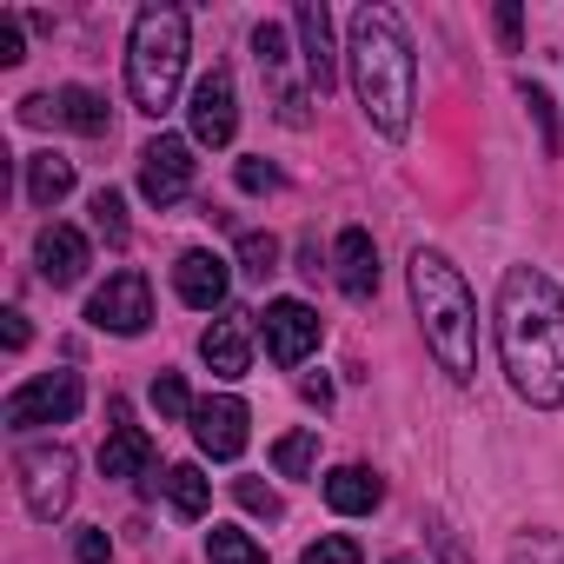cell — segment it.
Listing matches in <instances>:
<instances>
[{
    "label": "cell",
    "mask_w": 564,
    "mask_h": 564,
    "mask_svg": "<svg viewBox=\"0 0 564 564\" xmlns=\"http://www.w3.org/2000/svg\"><path fill=\"white\" fill-rule=\"evenodd\" d=\"M498 352L531 405H564V293L551 286V272L511 265L498 286Z\"/></svg>",
    "instance_id": "6da1fadb"
},
{
    "label": "cell",
    "mask_w": 564,
    "mask_h": 564,
    "mask_svg": "<svg viewBox=\"0 0 564 564\" xmlns=\"http://www.w3.org/2000/svg\"><path fill=\"white\" fill-rule=\"evenodd\" d=\"M352 87H359V107L366 120L386 133V140H405L412 127V87H419V61H412V41L399 28L392 8H359L352 14Z\"/></svg>",
    "instance_id": "7a4b0ae2"
},
{
    "label": "cell",
    "mask_w": 564,
    "mask_h": 564,
    "mask_svg": "<svg viewBox=\"0 0 564 564\" xmlns=\"http://www.w3.org/2000/svg\"><path fill=\"white\" fill-rule=\"evenodd\" d=\"M412 306H419V326H425L432 359L465 386L478 372V306L465 293L458 265L445 252H432V246L412 252Z\"/></svg>",
    "instance_id": "3957f363"
},
{
    "label": "cell",
    "mask_w": 564,
    "mask_h": 564,
    "mask_svg": "<svg viewBox=\"0 0 564 564\" xmlns=\"http://www.w3.org/2000/svg\"><path fill=\"white\" fill-rule=\"evenodd\" d=\"M186 80V14L180 8H140L127 41V94L140 113H166Z\"/></svg>",
    "instance_id": "277c9868"
},
{
    "label": "cell",
    "mask_w": 564,
    "mask_h": 564,
    "mask_svg": "<svg viewBox=\"0 0 564 564\" xmlns=\"http://www.w3.org/2000/svg\"><path fill=\"white\" fill-rule=\"evenodd\" d=\"M80 405H87L80 372H41V379H28L21 392H8L0 419H8V432H34V425H67Z\"/></svg>",
    "instance_id": "5b68a950"
},
{
    "label": "cell",
    "mask_w": 564,
    "mask_h": 564,
    "mask_svg": "<svg viewBox=\"0 0 564 564\" xmlns=\"http://www.w3.org/2000/svg\"><path fill=\"white\" fill-rule=\"evenodd\" d=\"M21 498L41 524H54L67 505H74V452L67 445H41V452H21Z\"/></svg>",
    "instance_id": "8992f818"
},
{
    "label": "cell",
    "mask_w": 564,
    "mask_h": 564,
    "mask_svg": "<svg viewBox=\"0 0 564 564\" xmlns=\"http://www.w3.org/2000/svg\"><path fill=\"white\" fill-rule=\"evenodd\" d=\"M252 54H259V74L272 80V107H279V120L286 127H306L313 113V87H300L293 80V47H286V28H272V21H259L252 28Z\"/></svg>",
    "instance_id": "52a82bcc"
},
{
    "label": "cell",
    "mask_w": 564,
    "mask_h": 564,
    "mask_svg": "<svg viewBox=\"0 0 564 564\" xmlns=\"http://www.w3.org/2000/svg\"><path fill=\"white\" fill-rule=\"evenodd\" d=\"M87 319L100 333H120V339H140L153 326V286H147V272H113L107 286L87 300Z\"/></svg>",
    "instance_id": "ba28073f"
},
{
    "label": "cell",
    "mask_w": 564,
    "mask_h": 564,
    "mask_svg": "<svg viewBox=\"0 0 564 564\" xmlns=\"http://www.w3.org/2000/svg\"><path fill=\"white\" fill-rule=\"evenodd\" d=\"M259 333H265V359L272 366H306L313 352H319V313L306 306V300H272L265 313H259Z\"/></svg>",
    "instance_id": "9c48e42d"
},
{
    "label": "cell",
    "mask_w": 564,
    "mask_h": 564,
    "mask_svg": "<svg viewBox=\"0 0 564 564\" xmlns=\"http://www.w3.org/2000/svg\"><path fill=\"white\" fill-rule=\"evenodd\" d=\"M186 186H193V147L180 133L147 140V153H140V193L153 206H173V199H186Z\"/></svg>",
    "instance_id": "30bf717a"
},
{
    "label": "cell",
    "mask_w": 564,
    "mask_h": 564,
    "mask_svg": "<svg viewBox=\"0 0 564 564\" xmlns=\"http://www.w3.org/2000/svg\"><path fill=\"white\" fill-rule=\"evenodd\" d=\"M21 120H61V127H74V133H107L113 127V107L94 94V87H61V94H34V100H21Z\"/></svg>",
    "instance_id": "8fae6325"
},
{
    "label": "cell",
    "mask_w": 564,
    "mask_h": 564,
    "mask_svg": "<svg viewBox=\"0 0 564 564\" xmlns=\"http://www.w3.org/2000/svg\"><path fill=\"white\" fill-rule=\"evenodd\" d=\"M186 127H193V140H199V147H226V140L239 133V100H232V74H226V67H213V74L193 87Z\"/></svg>",
    "instance_id": "7c38bea8"
},
{
    "label": "cell",
    "mask_w": 564,
    "mask_h": 564,
    "mask_svg": "<svg viewBox=\"0 0 564 564\" xmlns=\"http://www.w3.org/2000/svg\"><path fill=\"white\" fill-rule=\"evenodd\" d=\"M100 471H107V478H133V485L153 471V438L133 425L127 399H113V405H107V445H100Z\"/></svg>",
    "instance_id": "4fadbf2b"
},
{
    "label": "cell",
    "mask_w": 564,
    "mask_h": 564,
    "mask_svg": "<svg viewBox=\"0 0 564 564\" xmlns=\"http://www.w3.org/2000/svg\"><path fill=\"white\" fill-rule=\"evenodd\" d=\"M246 425H252V412H246L239 399H199V405H193V438H199V452L219 458V465H232V458L246 452Z\"/></svg>",
    "instance_id": "5bb4252c"
},
{
    "label": "cell",
    "mask_w": 564,
    "mask_h": 564,
    "mask_svg": "<svg viewBox=\"0 0 564 564\" xmlns=\"http://www.w3.org/2000/svg\"><path fill=\"white\" fill-rule=\"evenodd\" d=\"M34 259H41V279L54 293H67V286H80L87 279V232H74V226H41V239H34Z\"/></svg>",
    "instance_id": "9a60e30c"
},
{
    "label": "cell",
    "mask_w": 564,
    "mask_h": 564,
    "mask_svg": "<svg viewBox=\"0 0 564 564\" xmlns=\"http://www.w3.org/2000/svg\"><path fill=\"white\" fill-rule=\"evenodd\" d=\"M226 286H232V272H226L219 252H180V265H173V293H180L193 313H213V306L226 300Z\"/></svg>",
    "instance_id": "2e32d148"
},
{
    "label": "cell",
    "mask_w": 564,
    "mask_h": 564,
    "mask_svg": "<svg viewBox=\"0 0 564 564\" xmlns=\"http://www.w3.org/2000/svg\"><path fill=\"white\" fill-rule=\"evenodd\" d=\"M293 28H300V67H306V87L313 94H326L333 87V14L319 8V0H306V8L293 14Z\"/></svg>",
    "instance_id": "e0dca14e"
},
{
    "label": "cell",
    "mask_w": 564,
    "mask_h": 564,
    "mask_svg": "<svg viewBox=\"0 0 564 564\" xmlns=\"http://www.w3.org/2000/svg\"><path fill=\"white\" fill-rule=\"evenodd\" d=\"M333 259H339V286H346V300H372V293H379V246H372L366 226H346Z\"/></svg>",
    "instance_id": "ac0fdd59"
},
{
    "label": "cell",
    "mask_w": 564,
    "mask_h": 564,
    "mask_svg": "<svg viewBox=\"0 0 564 564\" xmlns=\"http://www.w3.org/2000/svg\"><path fill=\"white\" fill-rule=\"evenodd\" d=\"M199 359L213 366V379H246V372H252L246 326H239V319H213V326H206V339H199Z\"/></svg>",
    "instance_id": "d6986e66"
},
{
    "label": "cell",
    "mask_w": 564,
    "mask_h": 564,
    "mask_svg": "<svg viewBox=\"0 0 564 564\" xmlns=\"http://www.w3.org/2000/svg\"><path fill=\"white\" fill-rule=\"evenodd\" d=\"M379 498H386L379 471H366V465H339V471H326V505H333V511L359 518V511H379Z\"/></svg>",
    "instance_id": "ffe728a7"
},
{
    "label": "cell",
    "mask_w": 564,
    "mask_h": 564,
    "mask_svg": "<svg viewBox=\"0 0 564 564\" xmlns=\"http://www.w3.org/2000/svg\"><path fill=\"white\" fill-rule=\"evenodd\" d=\"M74 193V160L61 153H28V199L34 206H61Z\"/></svg>",
    "instance_id": "44dd1931"
},
{
    "label": "cell",
    "mask_w": 564,
    "mask_h": 564,
    "mask_svg": "<svg viewBox=\"0 0 564 564\" xmlns=\"http://www.w3.org/2000/svg\"><path fill=\"white\" fill-rule=\"evenodd\" d=\"M160 478H166L160 491H166V505H173L180 518H206V505H213V485L199 478V465H166Z\"/></svg>",
    "instance_id": "7402d4cb"
},
{
    "label": "cell",
    "mask_w": 564,
    "mask_h": 564,
    "mask_svg": "<svg viewBox=\"0 0 564 564\" xmlns=\"http://www.w3.org/2000/svg\"><path fill=\"white\" fill-rule=\"evenodd\" d=\"M272 465H279V478H306L313 465H319V432L306 425V432H286L272 445Z\"/></svg>",
    "instance_id": "603a6c76"
},
{
    "label": "cell",
    "mask_w": 564,
    "mask_h": 564,
    "mask_svg": "<svg viewBox=\"0 0 564 564\" xmlns=\"http://www.w3.org/2000/svg\"><path fill=\"white\" fill-rule=\"evenodd\" d=\"M206 557H213V564H265V551H259L246 531H232V524H213V531H206Z\"/></svg>",
    "instance_id": "cb8c5ba5"
},
{
    "label": "cell",
    "mask_w": 564,
    "mask_h": 564,
    "mask_svg": "<svg viewBox=\"0 0 564 564\" xmlns=\"http://www.w3.org/2000/svg\"><path fill=\"white\" fill-rule=\"evenodd\" d=\"M94 232H100L107 246H127V199H120L113 186L94 193Z\"/></svg>",
    "instance_id": "d4e9b609"
},
{
    "label": "cell",
    "mask_w": 564,
    "mask_h": 564,
    "mask_svg": "<svg viewBox=\"0 0 564 564\" xmlns=\"http://www.w3.org/2000/svg\"><path fill=\"white\" fill-rule=\"evenodd\" d=\"M239 259H246V279H265V272H279V239L272 232H239Z\"/></svg>",
    "instance_id": "484cf974"
},
{
    "label": "cell",
    "mask_w": 564,
    "mask_h": 564,
    "mask_svg": "<svg viewBox=\"0 0 564 564\" xmlns=\"http://www.w3.org/2000/svg\"><path fill=\"white\" fill-rule=\"evenodd\" d=\"M232 498H239V505H246L252 518H265V524H272V518H286V505H279V491H272V485H259V478H232Z\"/></svg>",
    "instance_id": "4316f807"
},
{
    "label": "cell",
    "mask_w": 564,
    "mask_h": 564,
    "mask_svg": "<svg viewBox=\"0 0 564 564\" xmlns=\"http://www.w3.org/2000/svg\"><path fill=\"white\" fill-rule=\"evenodd\" d=\"M511 564H564V538H551V531H524V538L511 544Z\"/></svg>",
    "instance_id": "83f0119b"
},
{
    "label": "cell",
    "mask_w": 564,
    "mask_h": 564,
    "mask_svg": "<svg viewBox=\"0 0 564 564\" xmlns=\"http://www.w3.org/2000/svg\"><path fill=\"white\" fill-rule=\"evenodd\" d=\"M153 405H160V419H193L186 379H180V372H160V379H153Z\"/></svg>",
    "instance_id": "f1b7e54d"
},
{
    "label": "cell",
    "mask_w": 564,
    "mask_h": 564,
    "mask_svg": "<svg viewBox=\"0 0 564 564\" xmlns=\"http://www.w3.org/2000/svg\"><path fill=\"white\" fill-rule=\"evenodd\" d=\"M300 564H366L359 557V544L352 538H319V544H306V557Z\"/></svg>",
    "instance_id": "f546056e"
},
{
    "label": "cell",
    "mask_w": 564,
    "mask_h": 564,
    "mask_svg": "<svg viewBox=\"0 0 564 564\" xmlns=\"http://www.w3.org/2000/svg\"><path fill=\"white\" fill-rule=\"evenodd\" d=\"M239 193H279V166H265V160H239Z\"/></svg>",
    "instance_id": "4dcf8cb0"
},
{
    "label": "cell",
    "mask_w": 564,
    "mask_h": 564,
    "mask_svg": "<svg viewBox=\"0 0 564 564\" xmlns=\"http://www.w3.org/2000/svg\"><path fill=\"white\" fill-rule=\"evenodd\" d=\"M74 557H80V564H107V557H113L107 531H94V524H87V531H74Z\"/></svg>",
    "instance_id": "1f68e13d"
},
{
    "label": "cell",
    "mask_w": 564,
    "mask_h": 564,
    "mask_svg": "<svg viewBox=\"0 0 564 564\" xmlns=\"http://www.w3.org/2000/svg\"><path fill=\"white\" fill-rule=\"evenodd\" d=\"M28 47H21V21L14 14H0V67H21Z\"/></svg>",
    "instance_id": "d6a6232c"
},
{
    "label": "cell",
    "mask_w": 564,
    "mask_h": 564,
    "mask_svg": "<svg viewBox=\"0 0 564 564\" xmlns=\"http://www.w3.org/2000/svg\"><path fill=\"white\" fill-rule=\"evenodd\" d=\"M0 339H8V352H28V313H8V326H0Z\"/></svg>",
    "instance_id": "836d02e7"
},
{
    "label": "cell",
    "mask_w": 564,
    "mask_h": 564,
    "mask_svg": "<svg viewBox=\"0 0 564 564\" xmlns=\"http://www.w3.org/2000/svg\"><path fill=\"white\" fill-rule=\"evenodd\" d=\"M524 100H531V113H538V127H544V147H557V127H551V100H544L538 87H531Z\"/></svg>",
    "instance_id": "e575fe53"
},
{
    "label": "cell",
    "mask_w": 564,
    "mask_h": 564,
    "mask_svg": "<svg viewBox=\"0 0 564 564\" xmlns=\"http://www.w3.org/2000/svg\"><path fill=\"white\" fill-rule=\"evenodd\" d=\"M498 41L518 47V8H498Z\"/></svg>",
    "instance_id": "d590c367"
},
{
    "label": "cell",
    "mask_w": 564,
    "mask_h": 564,
    "mask_svg": "<svg viewBox=\"0 0 564 564\" xmlns=\"http://www.w3.org/2000/svg\"><path fill=\"white\" fill-rule=\"evenodd\" d=\"M300 392H306V399H313V405H319V412H326V405H333V386H326V379H306V386H300Z\"/></svg>",
    "instance_id": "8d00e7d4"
},
{
    "label": "cell",
    "mask_w": 564,
    "mask_h": 564,
    "mask_svg": "<svg viewBox=\"0 0 564 564\" xmlns=\"http://www.w3.org/2000/svg\"><path fill=\"white\" fill-rule=\"evenodd\" d=\"M386 564H412V557H386Z\"/></svg>",
    "instance_id": "74e56055"
}]
</instances>
